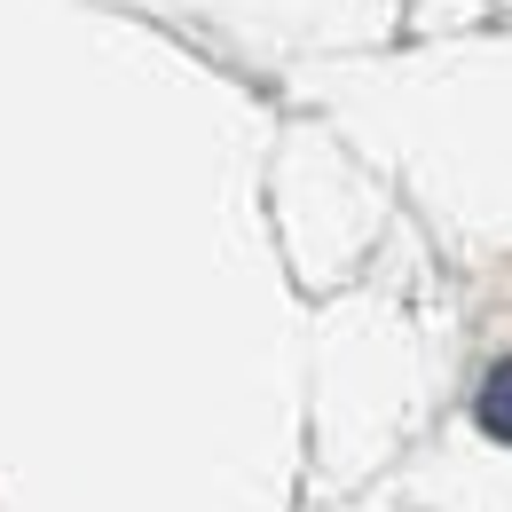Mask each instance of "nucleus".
Listing matches in <instances>:
<instances>
[{
	"label": "nucleus",
	"mask_w": 512,
	"mask_h": 512,
	"mask_svg": "<svg viewBox=\"0 0 512 512\" xmlns=\"http://www.w3.org/2000/svg\"><path fill=\"white\" fill-rule=\"evenodd\" d=\"M473 418H481V434L489 442H512V355L481 379V394H473Z\"/></svg>",
	"instance_id": "f257e3e1"
}]
</instances>
